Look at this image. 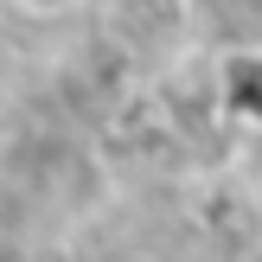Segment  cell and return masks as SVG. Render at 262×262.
Returning a JSON list of instances; mask_svg holds the SVG:
<instances>
[{
    "label": "cell",
    "instance_id": "obj_1",
    "mask_svg": "<svg viewBox=\"0 0 262 262\" xmlns=\"http://www.w3.org/2000/svg\"><path fill=\"white\" fill-rule=\"evenodd\" d=\"M13 13H19V19H38V26H51V19H71L77 7H83V0H7Z\"/></svg>",
    "mask_w": 262,
    "mask_h": 262
}]
</instances>
